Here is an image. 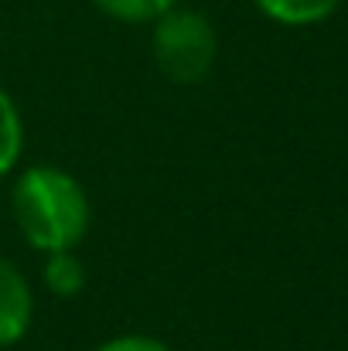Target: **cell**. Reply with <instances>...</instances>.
<instances>
[{"label":"cell","instance_id":"cell-1","mask_svg":"<svg viewBox=\"0 0 348 351\" xmlns=\"http://www.w3.org/2000/svg\"><path fill=\"white\" fill-rule=\"evenodd\" d=\"M10 215L27 245L48 256L76 249L86 239L93 205L79 178L51 164H34L24 167L10 188Z\"/></svg>","mask_w":348,"mask_h":351},{"label":"cell","instance_id":"cell-2","mask_svg":"<svg viewBox=\"0 0 348 351\" xmlns=\"http://www.w3.org/2000/svg\"><path fill=\"white\" fill-rule=\"evenodd\" d=\"M150 51L161 75L174 86H198L209 79L219 58V38L212 21L192 7H171L154 21Z\"/></svg>","mask_w":348,"mask_h":351},{"label":"cell","instance_id":"cell-3","mask_svg":"<svg viewBox=\"0 0 348 351\" xmlns=\"http://www.w3.org/2000/svg\"><path fill=\"white\" fill-rule=\"evenodd\" d=\"M34 317V293L27 276L7 259L0 256V348L17 345Z\"/></svg>","mask_w":348,"mask_h":351},{"label":"cell","instance_id":"cell-4","mask_svg":"<svg viewBox=\"0 0 348 351\" xmlns=\"http://www.w3.org/2000/svg\"><path fill=\"white\" fill-rule=\"evenodd\" d=\"M270 21L287 24V27H308L325 17H332L342 0H253Z\"/></svg>","mask_w":348,"mask_h":351},{"label":"cell","instance_id":"cell-5","mask_svg":"<svg viewBox=\"0 0 348 351\" xmlns=\"http://www.w3.org/2000/svg\"><path fill=\"white\" fill-rule=\"evenodd\" d=\"M41 280L45 287L55 293V297H79L82 287H86V266L82 259L76 256V249H65V252H48L45 256V266H41Z\"/></svg>","mask_w":348,"mask_h":351},{"label":"cell","instance_id":"cell-6","mask_svg":"<svg viewBox=\"0 0 348 351\" xmlns=\"http://www.w3.org/2000/svg\"><path fill=\"white\" fill-rule=\"evenodd\" d=\"M24 154V119L7 89H0V178H7Z\"/></svg>","mask_w":348,"mask_h":351},{"label":"cell","instance_id":"cell-7","mask_svg":"<svg viewBox=\"0 0 348 351\" xmlns=\"http://www.w3.org/2000/svg\"><path fill=\"white\" fill-rule=\"evenodd\" d=\"M106 17L123 24H154L161 14H167L178 0H93Z\"/></svg>","mask_w":348,"mask_h":351},{"label":"cell","instance_id":"cell-8","mask_svg":"<svg viewBox=\"0 0 348 351\" xmlns=\"http://www.w3.org/2000/svg\"><path fill=\"white\" fill-rule=\"evenodd\" d=\"M96 351H171V348L161 338H154V335H119V338L103 341Z\"/></svg>","mask_w":348,"mask_h":351}]
</instances>
